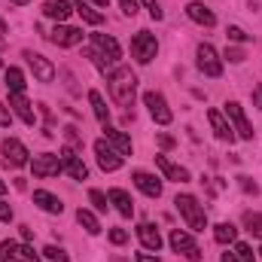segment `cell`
<instances>
[{"label": "cell", "instance_id": "46", "mask_svg": "<svg viewBox=\"0 0 262 262\" xmlns=\"http://www.w3.org/2000/svg\"><path fill=\"white\" fill-rule=\"evenodd\" d=\"M159 143H162L165 149H171V146H174V137H171V134H165V131H159Z\"/></svg>", "mask_w": 262, "mask_h": 262}, {"label": "cell", "instance_id": "19", "mask_svg": "<svg viewBox=\"0 0 262 262\" xmlns=\"http://www.w3.org/2000/svg\"><path fill=\"white\" fill-rule=\"evenodd\" d=\"M134 186H137L146 198H159L162 195V180L152 177V174H146V171H134Z\"/></svg>", "mask_w": 262, "mask_h": 262}, {"label": "cell", "instance_id": "41", "mask_svg": "<svg viewBox=\"0 0 262 262\" xmlns=\"http://www.w3.org/2000/svg\"><path fill=\"white\" fill-rule=\"evenodd\" d=\"M110 241H113L116 247H122V244L128 241V232H125V229H110Z\"/></svg>", "mask_w": 262, "mask_h": 262}, {"label": "cell", "instance_id": "27", "mask_svg": "<svg viewBox=\"0 0 262 262\" xmlns=\"http://www.w3.org/2000/svg\"><path fill=\"white\" fill-rule=\"evenodd\" d=\"M73 12H79V18L89 21V25H104V12H98L89 0H76L73 3Z\"/></svg>", "mask_w": 262, "mask_h": 262}, {"label": "cell", "instance_id": "56", "mask_svg": "<svg viewBox=\"0 0 262 262\" xmlns=\"http://www.w3.org/2000/svg\"><path fill=\"white\" fill-rule=\"evenodd\" d=\"M259 253H262V250H259Z\"/></svg>", "mask_w": 262, "mask_h": 262}, {"label": "cell", "instance_id": "34", "mask_svg": "<svg viewBox=\"0 0 262 262\" xmlns=\"http://www.w3.org/2000/svg\"><path fill=\"white\" fill-rule=\"evenodd\" d=\"M226 37H229L232 43H250V34H247L241 25H229V28H226Z\"/></svg>", "mask_w": 262, "mask_h": 262}, {"label": "cell", "instance_id": "14", "mask_svg": "<svg viewBox=\"0 0 262 262\" xmlns=\"http://www.w3.org/2000/svg\"><path fill=\"white\" fill-rule=\"evenodd\" d=\"M61 165H64V171L73 177V180H85L89 177V168H85V162L76 156V149H70V146H61Z\"/></svg>", "mask_w": 262, "mask_h": 262}, {"label": "cell", "instance_id": "31", "mask_svg": "<svg viewBox=\"0 0 262 262\" xmlns=\"http://www.w3.org/2000/svg\"><path fill=\"white\" fill-rule=\"evenodd\" d=\"M244 226H247L250 235L262 238V213H244Z\"/></svg>", "mask_w": 262, "mask_h": 262}, {"label": "cell", "instance_id": "9", "mask_svg": "<svg viewBox=\"0 0 262 262\" xmlns=\"http://www.w3.org/2000/svg\"><path fill=\"white\" fill-rule=\"evenodd\" d=\"M0 262H40L31 244H15V241H0Z\"/></svg>", "mask_w": 262, "mask_h": 262}, {"label": "cell", "instance_id": "37", "mask_svg": "<svg viewBox=\"0 0 262 262\" xmlns=\"http://www.w3.org/2000/svg\"><path fill=\"white\" fill-rule=\"evenodd\" d=\"M223 58H229V61H232V64H241V61H244V58H247V52H244V49H241V46H229V49H226V55H223Z\"/></svg>", "mask_w": 262, "mask_h": 262}, {"label": "cell", "instance_id": "11", "mask_svg": "<svg viewBox=\"0 0 262 262\" xmlns=\"http://www.w3.org/2000/svg\"><path fill=\"white\" fill-rule=\"evenodd\" d=\"M0 152H3V162L12 165V168H25V165H28V156H31L18 137H6V140L0 143Z\"/></svg>", "mask_w": 262, "mask_h": 262}, {"label": "cell", "instance_id": "44", "mask_svg": "<svg viewBox=\"0 0 262 262\" xmlns=\"http://www.w3.org/2000/svg\"><path fill=\"white\" fill-rule=\"evenodd\" d=\"M9 220H12V207L0 198V223H9Z\"/></svg>", "mask_w": 262, "mask_h": 262}, {"label": "cell", "instance_id": "32", "mask_svg": "<svg viewBox=\"0 0 262 262\" xmlns=\"http://www.w3.org/2000/svg\"><path fill=\"white\" fill-rule=\"evenodd\" d=\"M64 140H67V146H70V149H76V152L82 149V134H79L76 125H67V128H64Z\"/></svg>", "mask_w": 262, "mask_h": 262}, {"label": "cell", "instance_id": "40", "mask_svg": "<svg viewBox=\"0 0 262 262\" xmlns=\"http://www.w3.org/2000/svg\"><path fill=\"white\" fill-rule=\"evenodd\" d=\"M238 183H241V189H244L247 195H259V186H256L250 177H238Z\"/></svg>", "mask_w": 262, "mask_h": 262}, {"label": "cell", "instance_id": "23", "mask_svg": "<svg viewBox=\"0 0 262 262\" xmlns=\"http://www.w3.org/2000/svg\"><path fill=\"white\" fill-rule=\"evenodd\" d=\"M137 238H140L143 250H149V253H159V247H162V235H159V229H156V226H149V223H140V226H137Z\"/></svg>", "mask_w": 262, "mask_h": 262}, {"label": "cell", "instance_id": "13", "mask_svg": "<svg viewBox=\"0 0 262 262\" xmlns=\"http://www.w3.org/2000/svg\"><path fill=\"white\" fill-rule=\"evenodd\" d=\"M9 110H12L25 125H34V122H37V113H34L31 101L25 98V92H9Z\"/></svg>", "mask_w": 262, "mask_h": 262}, {"label": "cell", "instance_id": "18", "mask_svg": "<svg viewBox=\"0 0 262 262\" xmlns=\"http://www.w3.org/2000/svg\"><path fill=\"white\" fill-rule=\"evenodd\" d=\"M186 15H189L195 25H201V28H213V25H216V15H213V9H210V6H204L201 0H192V3L186 6Z\"/></svg>", "mask_w": 262, "mask_h": 262}, {"label": "cell", "instance_id": "1", "mask_svg": "<svg viewBox=\"0 0 262 262\" xmlns=\"http://www.w3.org/2000/svg\"><path fill=\"white\" fill-rule=\"evenodd\" d=\"M107 82H110V98H113V104H116V107H131L134 92H137V76H134V70L125 67V64H116L110 70Z\"/></svg>", "mask_w": 262, "mask_h": 262}, {"label": "cell", "instance_id": "2", "mask_svg": "<svg viewBox=\"0 0 262 262\" xmlns=\"http://www.w3.org/2000/svg\"><path fill=\"white\" fill-rule=\"evenodd\" d=\"M174 204H177L180 216L186 220V226H189L192 232H204V229H207V213H204V207L198 204L195 195H177Z\"/></svg>", "mask_w": 262, "mask_h": 262}, {"label": "cell", "instance_id": "21", "mask_svg": "<svg viewBox=\"0 0 262 262\" xmlns=\"http://www.w3.org/2000/svg\"><path fill=\"white\" fill-rule=\"evenodd\" d=\"M70 12H73V3L70 0H46L43 3V15L52 18V21H58V25H64Z\"/></svg>", "mask_w": 262, "mask_h": 262}, {"label": "cell", "instance_id": "17", "mask_svg": "<svg viewBox=\"0 0 262 262\" xmlns=\"http://www.w3.org/2000/svg\"><path fill=\"white\" fill-rule=\"evenodd\" d=\"M156 165L162 168L165 180H174V183H186V180H189V171H186L183 165H174V162H171L168 156H162V152L156 156Z\"/></svg>", "mask_w": 262, "mask_h": 262}, {"label": "cell", "instance_id": "45", "mask_svg": "<svg viewBox=\"0 0 262 262\" xmlns=\"http://www.w3.org/2000/svg\"><path fill=\"white\" fill-rule=\"evenodd\" d=\"M18 235H21V241H25V244H31V241H34V229H31V226H18Z\"/></svg>", "mask_w": 262, "mask_h": 262}, {"label": "cell", "instance_id": "54", "mask_svg": "<svg viewBox=\"0 0 262 262\" xmlns=\"http://www.w3.org/2000/svg\"><path fill=\"white\" fill-rule=\"evenodd\" d=\"M12 3H15V6H25V3H28V0H12Z\"/></svg>", "mask_w": 262, "mask_h": 262}, {"label": "cell", "instance_id": "33", "mask_svg": "<svg viewBox=\"0 0 262 262\" xmlns=\"http://www.w3.org/2000/svg\"><path fill=\"white\" fill-rule=\"evenodd\" d=\"M85 55L92 58V64L98 67V70H101L104 76H110V61H107V58H104V55H101L98 49H85Z\"/></svg>", "mask_w": 262, "mask_h": 262}, {"label": "cell", "instance_id": "55", "mask_svg": "<svg viewBox=\"0 0 262 262\" xmlns=\"http://www.w3.org/2000/svg\"><path fill=\"white\" fill-rule=\"evenodd\" d=\"M0 67H3V55H0Z\"/></svg>", "mask_w": 262, "mask_h": 262}, {"label": "cell", "instance_id": "25", "mask_svg": "<svg viewBox=\"0 0 262 262\" xmlns=\"http://www.w3.org/2000/svg\"><path fill=\"white\" fill-rule=\"evenodd\" d=\"M107 198H110V204H113L122 216H134V201H131V195L125 192V189H119V186H116V189H110V192H107Z\"/></svg>", "mask_w": 262, "mask_h": 262}, {"label": "cell", "instance_id": "3", "mask_svg": "<svg viewBox=\"0 0 262 262\" xmlns=\"http://www.w3.org/2000/svg\"><path fill=\"white\" fill-rule=\"evenodd\" d=\"M131 55H134L137 64H149V61L159 55V40H156V34L137 31V34L131 37Z\"/></svg>", "mask_w": 262, "mask_h": 262}, {"label": "cell", "instance_id": "4", "mask_svg": "<svg viewBox=\"0 0 262 262\" xmlns=\"http://www.w3.org/2000/svg\"><path fill=\"white\" fill-rule=\"evenodd\" d=\"M31 171H34L37 180H46V177H58V174L64 171V165H61V156H55V152H40V156H34Z\"/></svg>", "mask_w": 262, "mask_h": 262}, {"label": "cell", "instance_id": "20", "mask_svg": "<svg viewBox=\"0 0 262 262\" xmlns=\"http://www.w3.org/2000/svg\"><path fill=\"white\" fill-rule=\"evenodd\" d=\"M207 122H210V128H213V134L220 137V140H226V143H232L238 134L232 131V125L226 122V116L220 113V110H207Z\"/></svg>", "mask_w": 262, "mask_h": 262}, {"label": "cell", "instance_id": "43", "mask_svg": "<svg viewBox=\"0 0 262 262\" xmlns=\"http://www.w3.org/2000/svg\"><path fill=\"white\" fill-rule=\"evenodd\" d=\"M119 6H122V12H125L128 18L137 15V0H119Z\"/></svg>", "mask_w": 262, "mask_h": 262}, {"label": "cell", "instance_id": "35", "mask_svg": "<svg viewBox=\"0 0 262 262\" xmlns=\"http://www.w3.org/2000/svg\"><path fill=\"white\" fill-rule=\"evenodd\" d=\"M89 201L95 204V210H98V213H104V210L110 207V198L104 195L101 189H89Z\"/></svg>", "mask_w": 262, "mask_h": 262}, {"label": "cell", "instance_id": "8", "mask_svg": "<svg viewBox=\"0 0 262 262\" xmlns=\"http://www.w3.org/2000/svg\"><path fill=\"white\" fill-rule=\"evenodd\" d=\"M143 104H146L149 116H152L159 125H168V122L174 119V113H171V107H168V101H165L162 92H143Z\"/></svg>", "mask_w": 262, "mask_h": 262}, {"label": "cell", "instance_id": "29", "mask_svg": "<svg viewBox=\"0 0 262 262\" xmlns=\"http://www.w3.org/2000/svg\"><path fill=\"white\" fill-rule=\"evenodd\" d=\"M76 223H79V226H82L89 235H98V232H101V223H98V216H95L92 210H85V207H79V210H76Z\"/></svg>", "mask_w": 262, "mask_h": 262}, {"label": "cell", "instance_id": "10", "mask_svg": "<svg viewBox=\"0 0 262 262\" xmlns=\"http://www.w3.org/2000/svg\"><path fill=\"white\" fill-rule=\"evenodd\" d=\"M25 61H28V67H31V73H34L37 82H52V79H55V64H52L46 55L25 49Z\"/></svg>", "mask_w": 262, "mask_h": 262}, {"label": "cell", "instance_id": "15", "mask_svg": "<svg viewBox=\"0 0 262 262\" xmlns=\"http://www.w3.org/2000/svg\"><path fill=\"white\" fill-rule=\"evenodd\" d=\"M92 46H95L107 61H119V58H122V46H119L116 37H110V34H92Z\"/></svg>", "mask_w": 262, "mask_h": 262}, {"label": "cell", "instance_id": "50", "mask_svg": "<svg viewBox=\"0 0 262 262\" xmlns=\"http://www.w3.org/2000/svg\"><path fill=\"white\" fill-rule=\"evenodd\" d=\"M253 104L262 110V89H256V92H253Z\"/></svg>", "mask_w": 262, "mask_h": 262}, {"label": "cell", "instance_id": "42", "mask_svg": "<svg viewBox=\"0 0 262 262\" xmlns=\"http://www.w3.org/2000/svg\"><path fill=\"white\" fill-rule=\"evenodd\" d=\"M12 125V110L6 104H0V128H9Z\"/></svg>", "mask_w": 262, "mask_h": 262}, {"label": "cell", "instance_id": "22", "mask_svg": "<svg viewBox=\"0 0 262 262\" xmlns=\"http://www.w3.org/2000/svg\"><path fill=\"white\" fill-rule=\"evenodd\" d=\"M104 137H107V143H110L119 156H131V137L125 131L113 128V125H104Z\"/></svg>", "mask_w": 262, "mask_h": 262}, {"label": "cell", "instance_id": "28", "mask_svg": "<svg viewBox=\"0 0 262 262\" xmlns=\"http://www.w3.org/2000/svg\"><path fill=\"white\" fill-rule=\"evenodd\" d=\"M3 82H6V89L9 92H25V73L18 70V67H6V73H3Z\"/></svg>", "mask_w": 262, "mask_h": 262}, {"label": "cell", "instance_id": "5", "mask_svg": "<svg viewBox=\"0 0 262 262\" xmlns=\"http://www.w3.org/2000/svg\"><path fill=\"white\" fill-rule=\"evenodd\" d=\"M168 244L174 247V253L186 256L189 262H201V250L195 247V241H192V235H189V232H183V229H171Z\"/></svg>", "mask_w": 262, "mask_h": 262}, {"label": "cell", "instance_id": "39", "mask_svg": "<svg viewBox=\"0 0 262 262\" xmlns=\"http://www.w3.org/2000/svg\"><path fill=\"white\" fill-rule=\"evenodd\" d=\"M43 253H46V259H52V262H67V253L61 250V247H55V244H49Z\"/></svg>", "mask_w": 262, "mask_h": 262}, {"label": "cell", "instance_id": "36", "mask_svg": "<svg viewBox=\"0 0 262 262\" xmlns=\"http://www.w3.org/2000/svg\"><path fill=\"white\" fill-rule=\"evenodd\" d=\"M235 256H238L241 262H256L253 247H250V244H244V241H238V244H235Z\"/></svg>", "mask_w": 262, "mask_h": 262}, {"label": "cell", "instance_id": "48", "mask_svg": "<svg viewBox=\"0 0 262 262\" xmlns=\"http://www.w3.org/2000/svg\"><path fill=\"white\" fill-rule=\"evenodd\" d=\"M137 262H162V259L152 256V253H137Z\"/></svg>", "mask_w": 262, "mask_h": 262}, {"label": "cell", "instance_id": "16", "mask_svg": "<svg viewBox=\"0 0 262 262\" xmlns=\"http://www.w3.org/2000/svg\"><path fill=\"white\" fill-rule=\"evenodd\" d=\"M49 40L55 43V46H79L82 43V28H70V25H55V31L49 34Z\"/></svg>", "mask_w": 262, "mask_h": 262}, {"label": "cell", "instance_id": "47", "mask_svg": "<svg viewBox=\"0 0 262 262\" xmlns=\"http://www.w3.org/2000/svg\"><path fill=\"white\" fill-rule=\"evenodd\" d=\"M207 186H210V192H223V186H226V183H223L220 177H213V180H210Z\"/></svg>", "mask_w": 262, "mask_h": 262}, {"label": "cell", "instance_id": "6", "mask_svg": "<svg viewBox=\"0 0 262 262\" xmlns=\"http://www.w3.org/2000/svg\"><path fill=\"white\" fill-rule=\"evenodd\" d=\"M195 58H198V70L204 73V76H220L223 73V58H220V52L210 46V43H201L195 49Z\"/></svg>", "mask_w": 262, "mask_h": 262}, {"label": "cell", "instance_id": "51", "mask_svg": "<svg viewBox=\"0 0 262 262\" xmlns=\"http://www.w3.org/2000/svg\"><path fill=\"white\" fill-rule=\"evenodd\" d=\"M6 34H9V28H6V21H3V18H0V40H3V37H6Z\"/></svg>", "mask_w": 262, "mask_h": 262}, {"label": "cell", "instance_id": "49", "mask_svg": "<svg viewBox=\"0 0 262 262\" xmlns=\"http://www.w3.org/2000/svg\"><path fill=\"white\" fill-rule=\"evenodd\" d=\"M220 262H241V259H238V256H235V253H229V250H226V253H223V256H220Z\"/></svg>", "mask_w": 262, "mask_h": 262}, {"label": "cell", "instance_id": "7", "mask_svg": "<svg viewBox=\"0 0 262 262\" xmlns=\"http://www.w3.org/2000/svg\"><path fill=\"white\" fill-rule=\"evenodd\" d=\"M226 116L232 119V131L241 137V140H253V125H250V119H247V113H244V107L238 104V101H229L226 104Z\"/></svg>", "mask_w": 262, "mask_h": 262}, {"label": "cell", "instance_id": "38", "mask_svg": "<svg viewBox=\"0 0 262 262\" xmlns=\"http://www.w3.org/2000/svg\"><path fill=\"white\" fill-rule=\"evenodd\" d=\"M137 3H143V6L149 9V15H152V21H162V18H165V12H162V6H159L156 0H137Z\"/></svg>", "mask_w": 262, "mask_h": 262}, {"label": "cell", "instance_id": "52", "mask_svg": "<svg viewBox=\"0 0 262 262\" xmlns=\"http://www.w3.org/2000/svg\"><path fill=\"white\" fill-rule=\"evenodd\" d=\"M92 3H95V6H107L110 0H92Z\"/></svg>", "mask_w": 262, "mask_h": 262}, {"label": "cell", "instance_id": "26", "mask_svg": "<svg viewBox=\"0 0 262 262\" xmlns=\"http://www.w3.org/2000/svg\"><path fill=\"white\" fill-rule=\"evenodd\" d=\"M89 104H92V110H95V116H98V122L101 125H110V107H107V101H104V95L101 92H89Z\"/></svg>", "mask_w": 262, "mask_h": 262}, {"label": "cell", "instance_id": "24", "mask_svg": "<svg viewBox=\"0 0 262 262\" xmlns=\"http://www.w3.org/2000/svg\"><path fill=\"white\" fill-rule=\"evenodd\" d=\"M34 204H40L46 213H61L64 210V204H61V198L52 195L49 189H34Z\"/></svg>", "mask_w": 262, "mask_h": 262}, {"label": "cell", "instance_id": "30", "mask_svg": "<svg viewBox=\"0 0 262 262\" xmlns=\"http://www.w3.org/2000/svg\"><path fill=\"white\" fill-rule=\"evenodd\" d=\"M213 238H216V244H232L238 238V229L232 223H216L213 226Z\"/></svg>", "mask_w": 262, "mask_h": 262}, {"label": "cell", "instance_id": "53", "mask_svg": "<svg viewBox=\"0 0 262 262\" xmlns=\"http://www.w3.org/2000/svg\"><path fill=\"white\" fill-rule=\"evenodd\" d=\"M3 192H6V183H3V177H0V195H3Z\"/></svg>", "mask_w": 262, "mask_h": 262}, {"label": "cell", "instance_id": "12", "mask_svg": "<svg viewBox=\"0 0 262 262\" xmlns=\"http://www.w3.org/2000/svg\"><path fill=\"white\" fill-rule=\"evenodd\" d=\"M95 159H98V165H101L104 171H119L122 162H125V156H119V152L107 143V137L95 140Z\"/></svg>", "mask_w": 262, "mask_h": 262}]
</instances>
